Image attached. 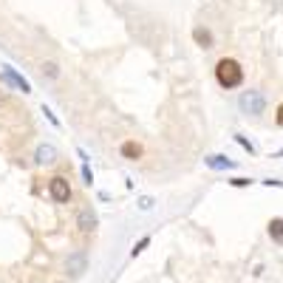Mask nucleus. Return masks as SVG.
Wrapping results in <instances>:
<instances>
[{
    "instance_id": "f257e3e1",
    "label": "nucleus",
    "mask_w": 283,
    "mask_h": 283,
    "mask_svg": "<svg viewBox=\"0 0 283 283\" xmlns=\"http://www.w3.org/2000/svg\"><path fill=\"white\" fill-rule=\"evenodd\" d=\"M215 79H218L221 88H238V85L244 82V68H241L238 60L224 57V60H218V65H215Z\"/></svg>"
},
{
    "instance_id": "f03ea898",
    "label": "nucleus",
    "mask_w": 283,
    "mask_h": 283,
    "mask_svg": "<svg viewBox=\"0 0 283 283\" xmlns=\"http://www.w3.org/2000/svg\"><path fill=\"white\" fill-rule=\"evenodd\" d=\"M238 105H241V111L244 113L258 116V113H263V108H266V96H263L260 91H247V94L238 96Z\"/></svg>"
},
{
    "instance_id": "7ed1b4c3",
    "label": "nucleus",
    "mask_w": 283,
    "mask_h": 283,
    "mask_svg": "<svg viewBox=\"0 0 283 283\" xmlns=\"http://www.w3.org/2000/svg\"><path fill=\"white\" fill-rule=\"evenodd\" d=\"M48 195H51V201H57V204L71 201V184H68L63 176H57V179H51V184H48Z\"/></svg>"
},
{
    "instance_id": "20e7f679",
    "label": "nucleus",
    "mask_w": 283,
    "mask_h": 283,
    "mask_svg": "<svg viewBox=\"0 0 283 283\" xmlns=\"http://www.w3.org/2000/svg\"><path fill=\"white\" fill-rule=\"evenodd\" d=\"M3 79H6L9 85H14L17 91H23V94H31V85H29V79H23L20 74H17V71L11 68V65H6V68H3Z\"/></svg>"
},
{
    "instance_id": "39448f33",
    "label": "nucleus",
    "mask_w": 283,
    "mask_h": 283,
    "mask_svg": "<svg viewBox=\"0 0 283 283\" xmlns=\"http://www.w3.org/2000/svg\"><path fill=\"white\" fill-rule=\"evenodd\" d=\"M77 226H79V232H96V213H94L91 207L79 210V215H77Z\"/></svg>"
},
{
    "instance_id": "423d86ee",
    "label": "nucleus",
    "mask_w": 283,
    "mask_h": 283,
    "mask_svg": "<svg viewBox=\"0 0 283 283\" xmlns=\"http://www.w3.org/2000/svg\"><path fill=\"white\" fill-rule=\"evenodd\" d=\"M204 164H207L210 170H232V167H235V161H232V158H226L224 153H210V156L204 158Z\"/></svg>"
},
{
    "instance_id": "0eeeda50",
    "label": "nucleus",
    "mask_w": 283,
    "mask_h": 283,
    "mask_svg": "<svg viewBox=\"0 0 283 283\" xmlns=\"http://www.w3.org/2000/svg\"><path fill=\"white\" fill-rule=\"evenodd\" d=\"M192 40H195L198 48H210L213 45V34H210V29H204V26H195L192 29Z\"/></svg>"
},
{
    "instance_id": "6e6552de",
    "label": "nucleus",
    "mask_w": 283,
    "mask_h": 283,
    "mask_svg": "<svg viewBox=\"0 0 283 283\" xmlns=\"http://www.w3.org/2000/svg\"><path fill=\"white\" fill-rule=\"evenodd\" d=\"M65 272L71 275V278H77V275H82L85 272V255H74V258L65 263Z\"/></svg>"
},
{
    "instance_id": "1a4fd4ad",
    "label": "nucleus",
    "mask_w": 283,
    "mask_h": 283,
    "mask_svg": "<svg viewBox=\"0 0 283 283\" xmlns=\"http://www.w3.org/2000/svg\"><path fill=\"white\" fill-rule=\"evenodd\" d=\"M57 158V150L51 145H40L37 147V164H51Z\"/></svg>"
},
{
    "instance_id": "9d476101",
    "label": "nucleus",
    "mask_w": 283,
    "mask_h": 283,
    "mask_svg": "<svg viewBox=\"0 0 283 283\" xmlns=\"http://www.w3.org/2000/svg\"><path fill=\"white\" fill-rule=\"evenodd\" d=\"M125 158H142V142H122Z\"/></svg>"
},
{
    "instance_id": "9b49d317",
    "label": "nucleus",
    "mask_w": 283,
    "mask_h": 283,
    "mask_svg": "<svg viewBox=\"0 0 283 283\" xmlns=\"http://www.w3.org/2000/svg\"><path fill=\"white\" fill-rule=\"evenodd\" d=\"M266 229H269V235L275 238V241H281L283 244V218H272Z\"/></svg>"
},
{
    "instance_id": "f8f14e48",
    "label": "nucleus",
    "mask_w": 283,
    "mask_h": 283,
    "mask_svg": "<svg viewBox=\"0 0 283 283\" xmlns=\"http://www.w3.org/2000/svg\"><path fill=\"white\" fill-rule=\"evenodd\" d=\"M147 244H150V235H145L142 241H136V247L130 249V258H139V255H142V252L147 249Z\"/></svg>"
},
{
    "instance_id": "ddd939ff",
    "label": "nucleus",
    "mask_w": 283,
    "mask_h": 283,
    "mask_svg": "<svg viewBox=\"0 0 283 283\" xmlns=\"http://www.w3.org/2000/svg\"><path fill=\"white\" fill-rule=\"evenodd\" d=\"M43 74H45V77H51V79H57V77H60L57 63H48V60H45V63H43Z\"/></svg>"
},
{
    "instance_id": "4468645a",
    "label": "nucleus",
    "mask_w": 283,
    "mask_h": 283,
    "mask_svg": "<svg viewBox=\"0 0 283 283\" xmlns=\"http://www.w3.org/2000/svg\"><path fill=\"white\" fill-rule=\"evenodd\" d=\"M235 142L241 147H244V150H247V153H255V145H252V142H249L247 136H241V133H235Z\"/></svg>"
},
{
    "instance_id": "2eb2a0df",
    "label": "nucleus",
    "mask_w": 283,
    "mask_h": 283,
    "mask_svg": "<svg viewBox=\"0 0 283 283\" xmlns=\"http://www.w3.org/2000/svg\"><path fill=\"white\" fill-rule=\"evenodd\" d=\"M43 113H45V119H48V122L54 125V127H60V119H57L54 113H51V108H45V105H43Z\"/></svg>"
},
{
    "instance_id": "dca6fc26",
    "label": "nucleus",
    "mask_w": 283,
    "mask_h": 283,
    "mask_svg": "<svg viewBox=\"0 0 283 283\" xmlns=\"http://www.w3.org/2000/svg\"><path fill=\"white\" fill-rule=\"evenodd\" d=\"M150 207H153V198H150V195L139 198V210H150Z\"/></svg>"
},
{
    "instance_id": "f3484780",
    "label": "nucleus",
    "mask_w": 283,
    "mask_h": 283,
    "mask_svg": "<svg viewBox=\"0 0 283 283\" xmlns=\"http://www.w3.org/2000/svg\"><path fill=\"white\" fill-rule=\"evenodd\" d=\"M82 179H85V184H94V176H91V167H88V164H82Z\"/></svg>"
},
{
    "instance_id": "a211bd4d",
    "label": "nucleus",
    "mask_w": 283,
    "mask_h": 283,
    "mask_svg": "<svg viewBox=\"0 0 283 283\" xmlns=\"http://www.w3.org/2000/svg\"><path fill=\"white\" fill-rule=\"evenodd\" d=\"M249 184H252L249 179H232V187H249Z\"/></svg>"
},
{
    "instance_id": "6ab92c4d",
    "label": "nucleus",
    "mask_w": 283,
    "mask_h": 283,
    "mask_svg": "<svg viewBox=\"0 0 283 283\" xmlns=\"http://www.w3.org/2000/svg\"><path fill=\"white\" fill-rule=\"evenodd\" d=\"M275 122H278V125H281V127H283V105H281V108H278V113H275Z\"/></svg>"
}]
</instances>
